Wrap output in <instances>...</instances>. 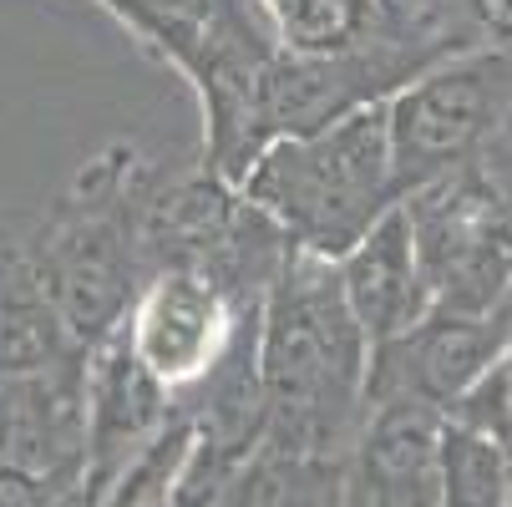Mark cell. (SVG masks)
<instances>
[{"instance_id": "2e32d148", "label": "cell", "mask_w": 512, "mask_h": 507, "mask_svg": "<svg viewBox=\"0 0 512 507\" xmlns=\"http://www.w3.org/2000/svg\"><path fill=\"white\" fill-rule=\"evenodd\" d=\"M477 46H512V0H462Z\"/></svg>"}, {"instance_id": "7a4b0ae2", "label": "cell", "mask_w": 512, "mask_h": 507, "mask_svg": "<svg viewBox=\"0 0 512 507\" xmlns=\"http://www.w3.org/2000/svg\"><path fill=\"white\" fill-rule=\"evenodd\" d=\"M148 173L153 158H142L132 142H112L82 163V173L36 219V229L16 239L46 279L66 335L82 350L107 345L148 284V254H142Z\"/></svg>"}, {"instance_id": "3957f363", "label": "cell", "mask_w": 512, "mask_h": 507, "mask_svg": "<svg viewBox=\"0 0 512 507\" xmlns=\"http://www.w3.org/2000/svg\"><path fill=\"white\" fill-rule=\"evenodd\" d=\"M239 193L269 213L295 249L330 264L345 259L401 203L386 102L360 107L320 132L269 142Z\"/></svg>"}, {"instance_id": "e0dca14e", "label": "cell", "mask_w": 512, "mask_h": 507, "mask_svg": "<svg viewBox=\"0 0 512 507\" xmlns=\"http://www.w3.org/2000/svg\"><path fill=\"white\" fill-rule=\"evenodd\" d=\"M487 168H492V178L507 188V198H512V122L497 132V142H492V148H487V158H482Z\"/></svg>"}, {"instance_id": "52a82bcc", "label": "cell", "mask_w": 512, "mask_h": 507, "mask_svg": "<svg viewBox=\"0 0 512 507\" xmlns=\"http://www.w3.org/2000/svg\"><path fill=\"white\" fill-rule=\"evenodd\" d=\"M92 350H71L41 371L0 376V472H26L66 502L87 467Z\"/></svg>"}, {"instance_id": "4fadbf2b", "label": "cell", "mask_w": 512, "mask_h": 507, "mask_svg": "<svg viewBox=\"0 0 512 507\" xmlns=\"http://www.w3.org/2000/svg\"><path fill=\"white\" fill-rule=\"evenodd\" d=\"M254 6L289 56L355 51L381 26V0H254Z\"/></svg>"}, {"instance_id": "277c9868", "label": "cell", "mask_w": 512, "mask_h": 507, "mask_svg": "<svg viewBox=\"0 0 512 507\" xmlns=\"http://www.w3.org/2000/svg\"><path fill=\"white\" fill-rule=\"evenodd\" d=\"M436 310L507 315L512 305V198L477 158L401 198Z\"/></svg>"}, {"instance_id": "ac0fdd59", "label": "cell", "mask_w": 512, "mask_h": 507, "mask_svg": "<svg viewBox=\"0 0 512 507\" xmlns=\"http://www.w3.org/2000/svg\"><path fill=\"white\" fill-rule=\"evenodd\" d=\"M507 320H512V305H507Z\"/></svg>"}, {"instance_id": "8992f818", "label": "cell", "mask_w": 512, "mask_h": 507, "mask_svg": "<svg viewBox=\"0 0 512 507\" xmlns=\"http://www.w3.org/2000/svg\"><path fill=\"white\" fill-rule=\"evenodd\" d=\"M259 310L264 305H244L203 269H158L132 300L122 335L153 381L193 406L198 391L254 345Z\"/></svg>"}, {"instance_id": "ba28073f", "label": "cell", "mask_w": 512, "mask_h": 507, "mask_svg": "<svg viewBox=\"0 0 512 507\" xmlns=\"http://www.w3.org/2000/svg\"><path fill=\"white\" fill-rule=\"evenodd\" d=\"M447 411L411 396L365 401L335 467V507H442Z\"/></svg>"}, {"instance_id": "9a60e30c", "label": "cell", "mask_w": 512, "mask_h": 507, "mask_svg": "<svg viewBox=\"0 0 512 507\" xmlns=\"http://www.w3.org/2000/svg\"><path fill=\"white\" fill-rule=\"evenodd\" d=\"M452 421L477 431L497 447V457L507 462V477H512V340L497 350V360L482 371V381L452 406Z\"/></svg>"}, {"instance_id": "30bf717a", "label": "cell", "mask_w": 512, "mask_h": 507, "mask_svg": "<svg viewBox=\"0 0 512 507\" xmlns=\"http://www.w3.org/2000/svg\"><path fill=\"white\" fill-rule=\"evenodd\" d=\"M335 269H340V289H345L360 330L371 335V350L406 335V330H416L436 310L401 203L345 259H335Z\"/></svg>"}, {"instance_id": "5bb4252c", "label": "cell", "mask_w": 512, "mask_h": 507, "mask_svg": "<svg viewBox=\"0 0 512 507\" xmlns=\"http://www.w3.org/2000/svg\"><path fill=\"white\" fill-rule=\"evenodd\" d=\"M442 507H512V477L497 447L447 416V492Z\"/></svg>"}, {"instance_id": "9c48e42d", "label": "cell", "mask_w": 512, "mask_h": 507, "mask_svg": "<svg viewBox=\"0 0 512 507\" xmlns=\"http://www.w3.org/2000/svg\"><path fill=\"white\" fill-rule=\"evenodd\" d=\"M507 340H512L507 315L431 310L416 330L371 350V391H365V401L411 396L452 416V406L482 381V371L497 360Z\"/></svg>"}, {"instance_id": "7c38bea8", "label": "cell", "mask_w": 512, "mask_h": 507, "mask_svg": "<svg viewBox=\"0 0 512 507\" xmlns=\"http://www.w3.org/2000/svg\"><path fill=\"white\" fill-rule=\"evenodd\" d=\"M203 507H335V467L300 462L259 442L244 462L218 477Z\"/></svg>"}, {"instance_id": "5b68a950", "label": "cell", "mask_w": 512, "mask_h": 507, "mask_svg": "<svg viewBox=\"0 0 512 507\" xmlns=\"http://www.w3.org/2000/svg\"><path fill=\"white\" fill-rule=\"evenodd\" d=\"M401 198L452 168L487 158L512 122V46H467L442 56L386 102Z\"/></svg>"}, {"instance_id": "8fae6325", "label": "cell", "mask_w": 512, "mask_h": 507, "mask_svg": "<svg viewBox=\"0 0 512 507\" xmlns=\"http://www.w3.org/2000/svg\"><path fill=\"white\" fill-rule=\"evenodd\" d=\"M71 350L82 345L66 335V320L31 254L21 244H6L0 249V376L41 371Z\"/></svg>"}, {"instance_id": "6da1fadb", "label": "cell", "mask_w": 512, "mask_h": 507, "mask_svg": "<svg viewBox=\"0 0 512 507\" xmlns=\"http://www.w3.org/2000/svg\"><path fill=\"white\" fill-rule=\"evenodd\" d=\"M259 396L264 442L340 467L371 391V335L360 330L340 269L305 249H289L259 310Z\"/></svg>"}]
</instances>
